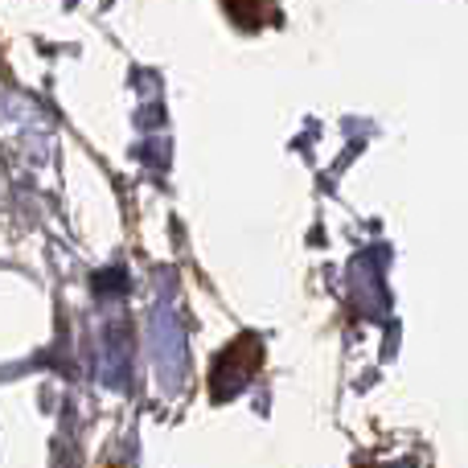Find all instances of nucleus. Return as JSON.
<instances>
[{
  "label": "nucleus",
  "mask_w": 468,
  "mask_h": 468,
  "mask_svg": "<svg viewBox=\"0 0 468 468\" xmlns=\"http://www.w3.org/2000/svg\"><path fill=\"white\" fill-rule=\"evenodd\" d=\"M259 362H263V346H259L255 337H239L227 354L218 357V366H214V395H218L222 387H227V395H239V390L255 378Z\"/></svg>",
  "instance_id": "1"
},
{
  "label": "nucleus",
  "mask_w": 468,
  "mask_h": 468,
  "mask_svg": "<svg viewBox=\"0 0 468 468\" xmlns=\"http://www.w3.org/2000/svg\"><path fill=\"white\" fill-rule=\"evenodd\" d=\"M227 8L234 16H239L242 25H250V16L247 13H259V0H227Z\"/></svg>",
  "instance_id": "2"
}]
</instances>
